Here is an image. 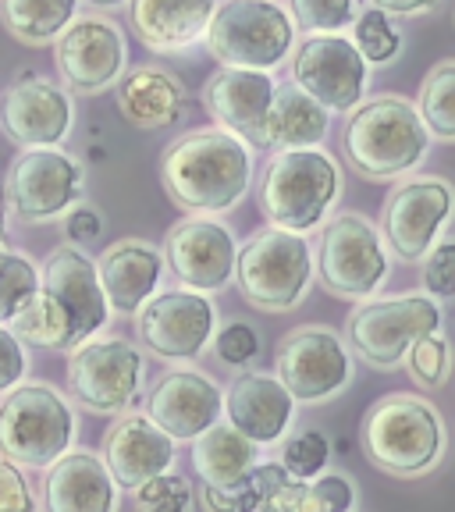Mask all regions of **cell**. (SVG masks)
<instances>
[{"instance_id": "obj_1", "label": "cell", "mask_w": 455, "mask_h": 512, "mask_svg": "<svg viewBox=\"0 0 455 512\" xmlns=\"http://www.w3.org/2000/svg\"><path fill=\"white\" fill-rule=\"evenodd\" d=\"M111 313L96 260L64 242L47 256L40 288L11 320V331L40 349H79L107 328Z\"/></svg>"}, {"instance_id": "obj_2", "label": "cell", "mask_w": 455, "mask_h": 512, "mask_svg": "<svg viewBox=\"0 0 455 512\" xmlns=\"http://www.w3.org/2000/svg\"><path fill=\"white\" fill-rule=\"evenodd\" d=\"M160 182L189 214H224L246 200L253 182L249 143L228 128H192L164 150Z\"/></svg>"}, {"instance_id": "obj_3", "label": "cell", "mask_w": 455, "mask_h": 512, "mask_svg": "<svg viewBox=\"0 0 455 512\" xmlns=\"http://www.w3.org/2000/svg\"><path fill=\"white\" fill-rule=\"evenodd\" d=\"M345 157L370 182H392L416 171L431 150V132L406 96L363 100L345 121Z\"/></svg>"}, {"instance_id": "obj_4", "label": "cell", "mask_w": 455, "mask_h": 512, "mask_svg": "<svg viewBox=\"0 0 455 512\" xmlns=\"http://www.w3.org/2000/svg\"><path fill=\"white\" fill-rule=\"evenodd\" d=\"M367 459L392 477H420L445 456V420L424 395L392 392L367 409L360 427Z\"/></svg>"}, {"instance_id": "obj_5", "label": "cell", "mask_w": 455, "mask_h": 512, "mask_svg": "<svg viewBox=\"0 0 455 512\" xmlns=\"http://www.w3.org/2000/svg\"><path fill=\"white\" fill-rule=\"evenodd\" d=\"M342 196L338 160L320 146L278 150L260 178V210L267 224L288 232H313L328 221Z\"/></svg>"}, {"instance_id": "obj_6", "label": "cell", "mask_w": 455, "mask_h": 512, "mask_svg": "<svg viewBox=\"0 0 455 512\" xmlns=\"http://www.w3.org/2000/svg\"><path fill=\"white\" fill-rule=\"evenodd\" d=\"M75 420L72 402L50 384H18L0 402V456L29 470H50L72 452Z\"/></svg>"}, {"instance_id": "obj_7", "label": "cell", "mask_w": 455, "mask_h": 512, "mask_svg": "<svg viewBox=\"0 0 455 512\" xmlns=\"http://www.w3.org/2000/svg\"><path fill=\"white\" fill-rule=\"evenodd\" d=\"M296 32V18L278 0H224L203 43L224 68L274 72L296 50Z\"/></svg>"}, {"instance_id": "obj_8", "label": "cell", "mask_w": 455, "mask_h": 512, "mask_svg": "<svg viewBox=\"0 0 455 512\" xmlns=\"http://www.w3.org/2000/svg\"><path fill=\"white\" fill-rule=\"evenodd\" d=\"M235 285L249 306L264 313H288L313 285V249L303 232L264 228L239 249Z\"/></svg>"}, {"instance_id": "obj_9", "label": "cell", "mask_w": 455, "mask_h": 512, "mask_svg": "<svg viewBox=\"0 0 455 512\" xmlns=\"http://www.w3.org/2000/svg\"><path fill=\"white\" fill-rule=\"evenodd\" d=\"M441 328H445V313H441L438 299L427 296V292H416V296L395 299H363L349 313L345 338L367 367L392 374L406 363L409 349L420 338L434 335Z\"/></svg>"}, {"instance_id": "obj_10", "label": "cell", "mask_w": 455, "mask_h": 512, "mask_svg": "<svg viewBox=\"0 0 455 512\" xmlns=\"http://www.w3.org/2000/svg\"><path fill=\"white\" fill-rule=\"evenodd\" d=\"M388 253L392 249L384 246L381 228L370 217L356 214V210L335 214L320 232V285L328 288L331 296L352 299V303L374 299L392 274V256Z\"/></svg>"}, {"instance_id": "obj_11", "label": "cell", "mask_w": 455, "mask_h": 512, "mask_svg": "<svg viewBox=\"0 0 455 512\" xmlns=\"http://www.w3.org/2000/svg\"><path fill=\"white\" fill-rule=\"evenodd\" d=\"M146 384L143 352L125 338H89L68 356V392L100 416H121L136 406Z\"/></svg>"}, {"instance_id": "obj_12", "label": "cell", "mask_w": 455, "mask_h": 512, "mask_svg": "<svg viewBox=\"0 0 455 512\" xmlns=\"http://www.w3.org/2000/svg\"><path fill=\"white\" fill-rule=\"evenodd\" d=\"M292 82L328 114H352L367 96L370 64L342 32H313L292 50Z\"/></svg>"}, {"instance_id": "obj_13", "label": "cell", "mask_w": 455, "mask_h": 512, "mask_svg": "<svg viewBox=\"0 0 455 512\" xmlns=\"http://www.w3.org/2000/svg\"><path fill=\"white\" fill-rule=\"evenodd\" d=\"M82 185H86V171L72 153L57 150V146H36L11 160L8 175H4V196H8V210L15 217L43 224L68 214L79 203Z\"/></svg>"}, {"instance_id": "obj_14", "label": "cell", "mask_w": 455, "mask_h": 512, "mask_svg": "<svg viewBox=\"0 0 455 512\" xmlns=\"http://www.w3.org/2000/svg\"><path fill=\"white\" fill-rule=\"evenodd\" d=\"M274 370L292 392V399L320 406L349 388L352 356L338 331L324 328V324H306L281 338Z\"/></svg>"}, {"instance_id": "obj_15", "label": "cell", "mask_w": 455, "mask_h": 512, "mask_svg": "<svg viewBox=\"0 0 455 512\" xmlns=\"http://www.w3.org/2000/svg\"><path fill=\"white\" fill-rule=\"evenodd\" d=\"M136 335L160 360L189 363L214 342L217 306L207 299V292H196V288L157 292L136 313Z\"/></svg>"}, {"instance_id": "obj_16", "label": "cell", "mask_w": 455, "mask_h": 512, "mask_svg": "<svg viewBox=\"0 0 455 512\" xmlns=\"http://www.w3.org/2000/svg\"><path fill=\"white\" fill-rule=\"evenodd\" d=\"M455 214V189L445 178H409L399 182L381 210L384 246L399 256L402 264L424 260L438 246L441 228Z\"/></svg>"}, {"instance_id": "obj_17", "label": "cell", "mask_w": 455, "mask_h": 512, "mask_svg": "<svg viewBox=\"0 0 455 512\" xmlns=\"http://www.w3.org/2000/svg\"><path fill=\"white\" fill-rule=\"evenodd\" d=\"M57 72H61L64 86H72V93L93 96L104 89L118 86L125 75V36L111 18L86 15L75 18L68 29L57 36L54 47Z\"/></svg>"}, {"instance_id": "obj_18", "label": "cell", "mask_w": 455, "mask_h": 512, "mask_svg": "<svg viewBox=\"0 0 455 512\" xmlns=\"http://www.w3.org/2000/svg\"><path fill=\"white\" fill-rule=\"evenodd\" d=\"M164 260L185 288L221 292L235 281L239 242H235L232 228H224L221 221L207 214H192L168 232Z\"/></svg>"}, {"instance_id": "obj_19", "label": "cell", "mask_w": 455, "mask_h": 512, "mask_svg": "<svg viewBox=\"0 0 455 512\" xmlns=\"http://www.w3.org/2000/svg\"><path fill=\"white\" fill-rule=\"evenodd\" d=\"M72 125V96L40 72H22L0 96V128L25 150L64 143Z\"/></svg>"}, {"instance_id": "obj_20", "label": "cell", "mask_w": 455, "mask_h": 512, "mask_svg": "<svg viewBox=\"0 0 455 512\" xmlns=\"http://www.w3.org/2000/svg\"><path fill=\"white\" fill-rule=\"evenodd\" d=\"M224 413V392L200 370H168L146 395V416L175 441H196Z\"/></svg>"}, {"instance_id": "obj_21", "label": "cell", "mask_w": 455, "mask_h": 512, "mask_svg": "<svg viewBox=\"0 0 455 512\" xmlns=\"http://www.w3.org/2000/svg\"><path fill=\"white\" fill-rule=\"evenodd\" d=\"M175 445L178 441L160 431L146 413H121L104 438V463L118 488L136 491L175 466Z\"/></svg>"}, {"instance_id": "obj_22", "label": "cell", "mask_w": 455, "mask_h": 512, "mask_svg": "<svg viewBox=\"0 0 455 512\" xmlns=\"http://www.w3.org/2000/svg\"><path fill=\"white\" fill-rule=\"evenodd\" d=\"M224 413H228V424L239 427L249 441L278 445L292 427L296 399L281 384L278 374L246 370V374L235 377L228 395H224Z\"/></svg>"}, {"instance_id": "obj_23", "label": "cell", "mask_w": 455, "mask_h": 512, "mask_svg": "<svg viewBox=\"0 0 455 512\" xmlns=\"http://www.w3.org/2000/svg\"><path fill=\"white\" fill-rule=\"evenodd\" d=\"M43 512H118V480L89 448L64 452L43 480Z\"/></svg>"}, {"instance_id": "obj_24", "label": "cell", "mask_w": 455, "mask_h": 512, "mask_svg": "<svg viewBox=\"0 0 455 512\" xmlns=\"http://www.w3.org/2000/svg\"><path fill=\"white\" fill-rule=\"evenodd\" d=\"M96 267H100V281H104L111 310L128 317V313H139L157 296V285L164 278L168 260H164V249H157L153 242L121 239L100 253Z\"/></svg>"}, {"instance_id": "obj_25", "label": "cell", "mask_w": 455, "mask_h": 512, "mask_svg": "<svg viewBox=\"0 0 455 512\" xmlns=\"http://www.w3.org/2000/svg\"><path fill=\"white\" fill-rule=\"evenodd\" d=\"M271 72H253V68H217L203 86L200 100L203 111L214 118L217 128H228L235 136L249 139L264 121L267 107L274 100Z\"/></svg>"}, {"instance_id": "obj_26", "label": "cell", "mask_w": 455, "mask_h": 512, "mask_svg": "<svg viewBox=\"0 0 455 512\" xmlns=\"http://www.w3.org/2000/svg\"><path fill=\"white\" fill-rule=\"evenodd\" d=\"M217 0H128V18L139 43L157 54L189 50L207 36Z\"/></svg>"}, {"instance_id": "obj_27", "label": "cell", "mask_w": 455, "mask_h": 512, "mask_svg": "<svg viewBox=\"0 0 455 512\" xmlns=\"http://www.w3.org/2000/svg\"><path fill=\"white\" fill-rule=\"evenodd\" d=\"M331 128V114L313 100L310 93L292 82V86L274 89V100L267 107L264 121L253 136L246 139L256 150H303V146L324 143Z\"/></svg>"}, {"instance_id": "obj_28", "label": "cell", "mask_w": 455, "mask_h": 512, "mask_svg": "<svg viewBox=\"0 0 455 512\" xmlns=\"http://www.w3.org/2000/svg\"><path fill=\"white\" fill-rule=\"evenodd\" d=\"M118 111L136 128H168L185 111V86L157 64H139L118 82Z\"/></svg>"}, {"instance_id": "obj_29", "label": "cell", "mask_w": 455, "mask_h": 512, "mask_svg": "<svg viewBox=\"0 0 455 512\" xmlns=\"http://www.w3.org/2000/svg\"><path fill=\"white\" fill-rule=\"evenodd\" d=\"M256 441H249L239 427L221 424L200 434L192 441V470L200 473L203 484H214V488H228L235 480H242L256 466Z\"/></svg>"}, {"instance_id": "obj_30", "label": "cell", "mask_w": 455, "mask_h": 512, "mask_svg": "<svg viewBox=\"0 0 455 512\" xmlns=\"http://www.w3.org/2000/svg\"><path fill=\"white\" fill-rule=\"evenodd\" d=\"M75 11H79V0H0V25L18 43L43 47V43H57V36L79 18Z\"/></svg>"}, {"instance_id": "obj_31", "label": "cell", "mask_w": 455, "mask_h": 512, "mask_svg": "<svg viewBox=\"0 0 455 512\" xmlns=\"http://www.w3.org/2000/svg\"><path fill=\"white\" fill-rule=\"evenodd\" d=\"M285 480H288V470L281 463L253 466L246 477L228 484V488L203 484L200 502L207 512H271L274 495L281 491Z\"/></svg>"}, {"instance_id": "obj_32", "label": "cell", "mask_w": 455, "mask_h": 512, "mask_svg": "<svg viewBox=\"0 0 455 512\" xmlns=\"http://www.w3.org/2000/svg\"><path fill=\"white\" fill-rule=\"evenodd\" d=\"M356 488L345 473H320L313 480L288 477L274 495L271 512H352Z\"/></svg>"}, {"instance_id": "obj_33", "label": "cell", "mask_w": 455, "mask_h": 512, "mask_svg": "<svg viewBox=\"0 0 455 512\" xmlns=\"http://www.w3.org/2000/svg\"><path fill=\"white\" fill-rule=\"evenodd\" d=\"M416 111L438 143H455V61H441L420 86Z\"/></svg>"}, {"instance_id": "obj_34", "label": "cell", "mask_w": 455, "mask_h": 512, "mask_svg": "<svg viewBox=\"0 0 455 512\" xmlns=\"http://www.w3.org/2000/svg\"><path fill=\"white\" fill-rule=\"evenodd\" d=\"M36 288H40V271L29 256L0 249V324H11L22 306L36 296Z\"/></svg>"}, {"instance_id": "obj_35", "label": "cell", "mask_w": 455, "mask_h": 512, "mask_svg": "<svg viewBox=\"0 0 455 512\" xmlns=\"http://www.w3.org/2000/svg\"><path fill=\"white\" fill-rule=\"evenodd\" d=\"M352 43L367 57V64H388L399 57L402 50V32L392 22V15L381 8H367L356 15V29H352Z\"/></svg>"}, {"instance_id": "obj_36", "label": "cell", "mask_w": 455, "mask_h": 512, "mask_svg": "<svg viewBox=\"0 0 455 512\" xmlns=\"http://www.w3.org/2000/svg\"><path fill=\"white\" fill-rule=\"evenodd\" d=\"M406 370L420 388H427V392L448 384V377H452V345H448V338L441 335V331L420 338V342L409 349Z\"/></svg>"}, {"instance_id": "obj_37", "label": "cell", "mask_w": 455, "mask_h": 512, "mask_svg": "<svg viewBox=\"0 0 455 512\" xmlns=\"http://www.w3.org/2000/svg\"><path fill=\"white\" fill-rule=\"evenodd\" d=\"M288 11L296 25L313 36V32H342L360 15V0H288Z\"/></svg>"}, {"instance_id": "obj_38", "label": "cell", "mask_w": 455, "mask_h": 512, "mask_svg": "<svg viewBox=\"0 0 455 512\" xmlns=\"http://www.w3.org/2000/svg\"><path fill=\"white\" fill-rule=\"evenodd\" d=\"M328 459H331V441L320 431H313V427L296 431L285 441V448H281V466L288 470V477H296V480L320 477L324 466H328Z\"/></svg>"}, {"instance_id": "obj_39", "label": "cell", "mask_w": 455, "mask_h": 512, "mask_svg": "<svg viewBox=\"0 0 455 512\" xmlns=\"http://www.w3.org/2000/svg\"><path fill=\"white\" fill-rule=\"evenodd\" d=\"M136 498V512H189L192 505V488L189 480L178 473H160V477L146 480L143 488L132 491Z\"/></svg>"}, {"instance_id": "obj_40", "label": "cell", "mask_w": 455, "mask_h": 512, "mask_svg": "<svg viewBox=\"0 0 455 512\" xmlns=\"http://www.w3.org/2000/svg\"><path fill=\"white\" fill-rule=\"evenodd\" d=\"M424 292L434 299H455V239H445L424 256Z\"/></svg>"}, {"instance_id": "obj_41", "label": "cell", "mask_w": 455, "mask_h": 512, "mask_svg": "<svg viewBox=\"0 0 455 512\" xmlns=\"http://www.w3.org/2000/svg\"><path fill=\"white\" fill-rule=\"evenodd\" d=\"M214 349L228 367H249L256 360V352H260V338H256V331L249 324L235 320V324H228V328H221L214 335Z\"/></svg>"}, {"instance_id": "obj_42", "label": "cell", "mask_w": 455, "mask_h": 512, "mask_svg": "<svg viewBox=\"0 0 455 512\" xmlns=\"http://www.w3.org/2000/svg\"><path fill=\"white\" fill-rule=\"evenodd\" d=\"M0 512H36L32 488L22 466L0 456Z\"/></svg>"}, {"instance_id": "obj_43", "label": "cell", "mask_w": 455, "mask_h": 512, "mask_svg": "<svg viewBox=\"0 0 455 512\" xmlns=\"http://www.w3.org/2000/svg\"><path fill=\"white\" fill-rule=\"evenodd\" d=\"M25 367H29V360H25V342L15 331H8L0 324V395L18 388V381L25 377Z\"/></svg>"}, {"instance_id": "obj_44", "label": "cell", "mask_w": 455, "mask_h": 512, "mask_svg": "<svg viewBox=\"0 0 455 512\" xmlns=\"http://www.w3.org/2000/svg\"><path fill=\"white\" fill-rule=\"evenodd\" d=\"M104 232V217L96 214L93 207H72L68 217H64V235L72 246H86V242H96Z\"/></svg>"}, {"instance_id": "obj_45", "label": "cell", "mask_w": 455, "mask_h": 512, "mask_svg": "<svg viewBox=\"0 0 455 512\" xmlns=\"http://www.w3.org/2000/svg\"><path fill=\"white\" fill-rule=\"evenodd\" d=\"M374 8L388 11V15H399V18H416L438 8V0H374Z\"/></svg>"}, {"instance_id": "obj_46", "label": "cell", "mask_w": 455, "mask_h": 512, "mask_svg": "<svg viewBox=\"0 0 455 512\" xmlns=\"http://www.w3.org/2000/svg\"><path fill=\"white\" fill-rule=\"evenodd\" d=\"M4 221H8V196H4V178H0V242H4Z\"/></svg>"}, {"instance_id": "obj_47", "label": "cell", "mask_w": 455, "mask_h": 512, "mask_svg": "<svg viewBox=\"0 0 455 512\" xmlns=\"http://www.w3.org/2000/svg\"><path fill=\"white\" fill-rule=\"evenodd\" d=\"M86 4H93V8H100V11H114V8H121V4H128V0H86Z\"/></svg>"}]
</instances>
